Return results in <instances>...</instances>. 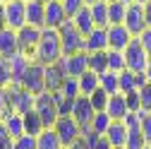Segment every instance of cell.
<instances>
[{"mask_svg":"<svg viewBox=\"0 0 151 149\" xmlns=\"http://www.w3.org/2000/svg\"><path fill=\"white\" fill-rule=\"evenodd\" d=\"M125 96H127V106H129V111H142L139 91H129V94H125Z\"/></svg>","mask_w":151,"mask_h":149,"instance_id":"obj_40","label":"cell"},{"mask_svg":"<svg viewBox=\"0 0 151 149\" xmlns=\"http://www.w3.org/2000/svg\"><path fill=\"white\" fill-rule=\"evenodd\" d=\"M14 53H19V39H17V31L5 27L0 29V55L3 58H12Z\"/></svg>","mask_w":151,"mask_h":149,"instance_id":"obj_17","label":"cell"},{"mask_svg":"<svg viewBox=\"0 0 151 149\" xmlns=\"http://www.w3.org/2000/svg\"><path fill=\"white\" fill-rule=\"evenodd\" d=\"M14 80H12V63L10 58H3L0 55V87H10Z\"/></svg>","mask_w":151,"mask_h":149,"instance_id":"obj_32","label":"cell"},{"mask_svg":"<svg viewBox=\"0 0 151 149\" xmlns=\"http://www.w3.org/2000/svg\"><path fill=\"white\" fill-rule=\"evenodd\" d=\"M134 36L129 34L125 24H110L108 27V48L110 51H125Z\"/></svg>","mask_w":151,"mask_h":149,"instance_id":"obj_13","label":"cell"},{"mask_svg":"<svg viewBox=\"0 0 151 149\" xmlns=\"http://www.w3.org/2000/svg\"><path fill=\"white\" fill-rule=\"evenodd\" d=\"M122 24L129 29L132 36H139L144 29H149V27H146L144 5H142V3H132V5H127V14H125V22H122Z\"/></svg>","mask_w":151,"mask_h":149,"instance_id":"obj_9","label":"cell"},{"mask_svg":"<svg viewBox=\"0 0 151 149\" xmlns=\"http://www.w3.org/2000/svg\"><path fill=\"white\" fill-rule=\"evenodd\" d=\"M139 91V101H142V111H146V113H151V82H146Z\"/></svg>","mask_w":151,"mask_h":149,"instance_id":"obj_36","label":"cell"},{"mask_svg":"<svg viewBox=\"0 0 151 149\" xmlns=\"http://www.w3.org/2000/svg\"><path fill=\"white\" fill-rule=\"evenodd\" d=\"M89 70H93L96 74H103L108 70V51L89 53Z\"/></svg>","mask_w":151,"mask_h":149,"instance_id":"obj_29","label":"cell"},{"mask_svg":"<svg viewBox=\"0 0 151 149\" xmlns=\"http://www.w3.org/2000/svg\"><path fill=\"white\" fill-rule=\"evenodd\" d=\"M67 22L63 0H48L46 3V29H60Z\"/></svg>","mask_w":151,"mask_h":149,"instance_id":"obj_14","label":"cell"},{"mask_svg":"<svg viewBox=\"0 0 151 149\" xmlns=\"http://www.w3.org/2000/svg\"><path fill=\"white\" fill-rule=\"evenodd\" d=\"M63 55L65 53H63V41H60L58 29H43L41 41H39L36 53H34V60L41 65H53V63H60Z\"/></svg>","mask_w":151,"mask_h":149,"instance_id":"obj_1","label":"cell"},{"mask_svg":"<svg viewBox=\"0 0 151 149\" xmlns=\"http://www.w3.org/2000/svg\"><path fill=\"white\" fill-rule=\"evenodd\" d=\"M34 111L41 116V120H43L46 127H53L55 123H58V118H60L58 101H55V94H50V91H43V94L36 96V106H34Z\"/></svg>","mask_w":151,"mask_h":149,"instance_id":"obj_3","label":"cell"},{"mask_svg":"<svg viewBox=\"0 0 151 149\" xmlns=\"http://www.w3.org/2000/svg\"><path fill=\"white\" fill-rule=\"evenodd\" d=\"M137 39L142 41V46H144V51L149 53V58H151V29H144L139 36H137Z\"/></svg>","mask_w":151,"mask_h":149,"instance_id":"obj_42","label":"cell"},{"mask_svg":"<svg viewBox=\"0 0 151 149\" xmlns=\"http://www.w3.org/2000/svg\"><path fill=\"white\" fill-rule=\"evenodd\" d=\"M125 60H127V70H132V72H146L149 53L144 51V46H142V41L137 39V36L125 48Z\"/></svg>","mask_w":151,"mask_h":149,"instance_id":"obj_5","label":"cell"},{"mask_svg":"<svg viewBox=\"0 0 151 149\" xmlns=\"http://www.w3.org/2000/svg\"><path fill=\"white\" fill-rule=\"evenodd\" d=\"M144 14H146V27L151 29V0H149V3L144 5Z\"/></svg>","mask_w":151,"mask_h":149,"instance_id":"obj_44","label":"cell"},{"mask_svg":"<svg viewBox=\"0 0 151 149\" xmlns=\"http://www.w3.org/2000/svg\"><path fill=\"white\" fill-rule=\"evenodd\" d=\"M101 89H106V94H108V96L120 94V72L106 70V72L101 74Z\"/></svg>","mask_w":151,"mask_h":149,"instance_id":"obj_25","label":"cell"},{"mask_svg":"<svg viewBox=\"0 0 151 149\" xmlns=\"http://www.w3.org/2000/svg\"><path fill=\"white\" fill-rule=\"evenodd\" d=\"M125 14H127V5L122 0H113L108 3V22L110 24H122L125 22Z\"/></svg>","mask_w":151,"mask_h":149,"instance_id":"obj_28","label":"cell"},{"mask_svg":"<svg viewBox=\"0 0 151 149\" xmlns=\"http://www.w3.org/2000/svg\"><path fill=\"white\" fill-rule=\"evenodd\" d=\"M7 22H5V0H0V29H5Z\"/></svg>","mask_w":151,"mask_h":149,"instance_id":"obj_43","label":"cell"},{"mask_svg":"<svg viewBox=\"0 0 151 149\" xmlns=\"http://www.w3.org/2000/svg\"><path fill=\"white\" fill-rule=\"evenodd\" d=\"M53 130L58 132V137H60L63 147H70V144H74V142L82 137V125L74 120L72 116H60V118H58V123L53 125Z\"/></svg>","mask_w":151,"mask_h":149,"instance_id":"obj_6","label":"cell"},{"mask_svg":"<svg viewBox=\"0 0 151 149\" xmlns=\"http://www.w3.org/2000/svg\"><path fill=\"white\" fill-rule=\"evenodd\" d=\"M134 3H142V5H146V3H149V0H134Z\"/></svg>","mask_w":151,"mask_h":149,"instance_id":"obj_51","label":"cell"},{"mask_svg":"<svg viewBox=\"0 0 151 149\" xmlns=\"http://www.w3.org/2000/svg\"><path fill=\"white\" fill-rule=\"evenodd\" d=\"M67 80V72L60 63H53V65H46V91L55 94V91H60L63 84Z\"/></svg>","mask_w":151,"mask_h":149,"instance_id":"obj_15","label":"cell"},{"mask_svg":"<svg viewBox=\"0 0 151 149\" xmlns=\"http://www.w3.org/2000/svg\"><path fill=\"white\" fill-rule=\"evenodd\" d=\"M3 118H5V113H3V111H0V125H3Z\"/></svg>","mask_w":151,"mask_h":149,"instance_id":"obj_49","label":"cell"},{"mask_svg":"<svg viewBox=\"0 0 151 149\" xmlns=\"http://www.w3.org/2000/svg\"><path fill=\"white\" fill-rule=\"evenodd\" d=\"M36 149H65L58 132L53 127H46L41 135H36Z\"/></svg>","mask_w":151,"mask_h":149,"instance_id":"obj_23","label":"cell"},{"mask_svg":"<svg viewBox=\"0 0 151 149\" xmlns=\"http://www.w3.org/2000/svg\"><path fill=\"white\" fill-rule=\"evenodd\" d=\"M96 149H115V147H113L106 137H101V140H99V144H96Z\"/></svg>","mask_w":151,"mask_h":149,"instance_id":"obj_45","label":"cell"},{"mask_svg":"<svg viewBox=\"0 0 151 149\" xmlns=\"http://www.w3.org/2000/svg\"><path fill=\"white\" fill-rule=\"evenodd\" d=\"M63 7H65V14H67V20H72L77 12H82L86 7L84 0H63Z\"/></svg>","mask_w":151,"mask_h":149,"instance_id":"obj_35","label":"cell"},{"mask_svg":"<svg viewBox=\"0 0 151 149\" xmlns=\"http://www.w3.org/2000/svg\"><path fill=\"white\" fill-rule=\"evenodd\" d=\"M0 149H14V137L0 125Z\"/></svg>","mask_w":151,"mask_h":149,"instance_id":"obj_39","label":"cell"},{"mask_svg":"<svg viewBox=\"0 0 151 149\" xmlns=\"http://www.w3.org/2000/svg\"><path fill=\"white\" fill-rule=\"evenodd\" d=\"M149 147H151V142H149Z\"/></svg>","mask_w":151,"mask_h":149,"instance_id":"obj_55","label":"cell"},{"mask_svg":"<svg viewBox=\"0 0 151 149\" xmlns=\"http://www.w3.org/2000/svg\"><path fill=\"white\" fill-rule=\"evenodd\" d=\"M108 70H113V72H122V70H127L125 51H110V48H108Z\"/></svg>","mask_w":151,"mask_h":149,"instance_id":"obj_30","label":"cell"},{"mask_svg":"<svg viewBox=\"0 0 151 149\" xmlns=\"http://www.w3.org/2000/svg\"><path fill=\"white\" fill-rule=\"evenodd\" d=\"M146 147V140L142 135V130H129L127 132V142H125V149H144Z\"/></svg>","mask_w":151,"mask_h":149,"instance_id":"obj_33","label":"cell"},{"mask_svg":"<svg viewBox=\"0 0 151 149\" xmlns=\"http://www.w3.org/2000/svg\"><path fill=\"white\" fill-rule=\"evenodd\" d=\"M58 34H60V41H63V53L65 55H74V53H82V51H86V36L72 24V20H67L60 29H58Z\"/></svg>","mask_w":151,"mask_h":149,"instance_id":"obj_2","label":"cell"},{"mask_svg":"<svg viewBox=\"0 0 151 149\" xmlns=\"http://www.w3.org/2000/svg\"><path fill=\"white\" fill-rule=\"evenodd\" d=\"M41 3H48V0H41Z\"/></svg>","mask_w":151,"mask_h":149,"instance_id":"obj_53","label":"cell"},{"mask_svg":"<svg viewBox=\"0 0 151 149\" xmlns=\"http://www.w3.org/2000/svg\"><path fill=\"white\" fill-rule=\"evenodd\" d=\"M86 5H96V3H101V0H84Z\"/></svg>","mask_w":151,"mask_h":149,"instance_id":"obj_48","label":"cell"},{"mask_svg":"<svg viewBox=\"0 0 151 149\" xmlns=\"http://www.w3.org/2000/svg\"><path fill=\"white\" fill-rule=\"evenodd\" d=\"M110 125H113V118L106 113V111H99V113L93 116V120H91V130L99 132V135H106Z\"/></svg>","mask_w":151,"mask_h":149,"instance_id":"obj_31","label":"cell"},{"mask_svg":"<svg viewBox=\"0 0 151 149\" xmlns=\"http://www.w3.org/2000/svg\"><path fill=\"white\" fill-rule=\"evenodd\" d=\"M122 149H125V147H122Z\"/></svg>","mask_w":151,"mask_h":149,"instance_id":"obj_57","label":"cell"},{"mask_svg":"<svg viewBox=\"0 0 151 149\" xmlns=\"http://www.w3.org/2000/svg\"><path fill=\"white\" fill-rule=\"evenodd\" d=\"M41 31H43V29H36V27H29V24L17 31V39H19V51L27 53L31 60H34L36 46H39V41H41Z\"/></svg>","mask_w":151,"mask_h":149,"instance_id":"obj_10","label":"cell"},{"mask_svg":"<svg viewBox=\"0 0 151 149\" xmlns=\"http://www.w3.org/2000/svg\"><path fill=\"white\" fill-rule=\"evenodd\" d=\"M127 132H129V130H127V125H125L122 120H113V125L108 127V132H106L103 137L115 147V149H122L125 142H127Z\"/></svg>","mask_w":151,"mask_h":149,"instance_id":"obj_19","label":"cell"},{"mask_svg":"<svg viewBox=\"0 0 151 149\" xmlns=\"http://www.w3.org/2000/svg\"><path fill=\"white\" fill-rule=\"evenodd\" d=\"M60 65L65 67L67 77H82L89 70V53L82 51V53H74V55H63Z\"/></svg>","mask_w":151,"mask_h":149,"instance_id":"obj_11","label":"cell"},{"mask_svg":"<svg viewBox=\"0 0 151 149\" xmlns=\"http://www.w3.org/2000/svg\"><path fill=\"white\" fill-rule=\"evenodd\" d=\"M10 111H17V113H29V111H34L36 106V96L31 94V91H27L22 84H10Z\"/></svg>","mask_w":151,"mask_h":149,"instance_id":"obj_4","label":"cell"},{"mask_svg":"<svg viewBox=\"0 0 151 149\" xmlns=\"http://www.w3.org/2000/svg\"><path fill=\"white\" fill-rule=\"evenodd\" d=\"M70 116L77 120L82 127H89L91 120H93V116H96V108H93V103H91L89 96H77V101H74Z\"/></svg>","mask_w":151,"mask_h":149,"instance_id":"obj_12","label":"cell"},{"mask_svg":"<svg viewBox=\"0 0 151 149\" xmlns=\"http://www.w3.org/2000/svg\"><path fill=\"white\" fill-rule=\"evenodd\" d=\"M14 149H36V135H22L14 140Z\"/></svg>","mask_w":151,"mask_h":149,"instance_id":"obj_37","label":"cell"},{"mask_svg":"<svg viewBox=\"0 0 151 149\" xmlns=\"http://www.w3.org/2000/svg\"><path fill=\"white\" fill-rule=\"evenodd\" d=\"M67 149H89V147H86V144H84V140H82V137H79V140H77V142H74V144H70V147H67Z\"/></svg>","mask_w":151,"mask_h":149,"instance_id":"obj_46","label":"cell"},{"mask_svg":"<svg viewBox=\"0 0 151 149\" xmlns=\"http://www.w3.org/2000/svg\"><path fill=\"white\" fill-rule=\"evenodd\" d=\"M89 10H91V17H93V24L96 27H101V29L110 27V22H108V3L106 0H101L96 5H89Z\"/></svg>","mask_w":151,"mask_h":149,"instance_id":"obj_26","label":"cell"},{"mask_svg":"<svg viewBox=\"0 0 151 149\" xmlns=\"http://www.w3.org/2000/svg\"><path fill=\"white\" fill-rule=\"evenodd\" d=\"M106 113L113 118V120H125V116L129 113V106H127V96L125 94H115L108 99V106H106Z\"/></svg>","mask_w":151,"mask_h":149,"instance_id":"obj_18","label":"cell"},{"mask_svg":"<svg viewBox=\"0 0 151 149\" xmlns=\"http://www.w3.org/2000/svg\"><path fill=\"white\" fill-rule=\"evenodd\" d=\"M0 111H10V89L7 87H0Z\"/></svg>","mask_w":151,"mask_h":149,"instance_id":"obj_41","label":"cell"},{"mask_svg":"<svg viewBox=\"0 0 151 149\" xmlns=\"http://www.w3.org/2000/svg\"><path fill=\"white\" fill-rule=\"evenodd\" d=\"M89 99H91L93 108H96V113H99V111H106V106H108V99H110V96L106 94V89H101V87H99V89L93 91V94H91Z\"/></svg>","mask_w":151,"mask_h":149,"instance_id":"obj_34","label":"cell"},{"mask_svg":"<svg viewBox=\"0 0 151 149\" xmlns=\"http://www.w3.org/2000/svg\"><path fill=\"white\" fill-rule=\"evenodd\" d=\"M139 116H142V135L146 140V144L151 142V113H146V111H139Z\"/></svg>","mask_w":151,"mask_h":149,"instance_id":"obj_38","label":"cell"},{"mask_svg":"<svg viewBox=\"0 0 151 149\" xmlns=\"http://www.w3.org/2000/svg\"><path fill=\"white\" fill-rule=\"evenodd\" d=\"M65 149H67V147H65Z\"/></svg>","mask_w":151,"mask_h":149,"instance_id":"obj_58","label":"cell"},{"mask_svg":"<svg viewBox=\"0 0 151 149\" xmlns=\"http://www.w3.org/2000/svg\"><path fill=\"white\" fill-rule=\"evenodd\" d=\"M122 3H125V5H132V3H134V0H122Z\"/></svg>","mask_w":151,"mask_h":149,"instance_id":"obj_50","label":"cell"},{"mask_svg":"<svg viewBox=\"0 0 151 149\" xmlns=\"http://www.w3.org/2000/svg\"><path fill=\"white\" fill-rule=\"evenodd\" d=\"M3 127L17 140L24 135V116L17 113V111H5V118H3Z\"/></svg>","mask_w":151,"mask_h":149,"instance_id":"obj_20","label":"cell"},{"mask_svg":"<svg viewBox=\"0 0 151 149\" xmlns=\"http://www.w3.org/2000/svg\"><path fill=\"white\" fill-rule=\"evenodd\" d=\"M27 24L36 29H46V3L27 0Z\"/></svg>","mask_w":151,"mask_h":149,"instance_id":"obj_16","label":"cell"},{"mask_svg":"<svg viewBox=\"0 0 151 149\" xmlns=\"http://www.w3.org/2000/svg\"><path fill=\"white\" fill-rule=\"evenodd\" d=\"M5 22L14 31L27 27V0H7L5 3Z\"/></svg>","mask_w":151,"mask_h":149,"instance_id":"obj_8","label":"cell"},{"mask_svg":"<svg viewBox=\"0 0 151 149\" xmlns=\"http://www.w3.org/2000/svg\"><path fill=\"white\" fill-rule=\"evenodd\" d=\"M46 130L41 116L36 113V111H29V113H24V132L27 135H41Z\"/></svg>","mask_w":151,"mask_h":149,"instance_id":"obj_27","label":"cell"},{"mask_svg":"<svg viewBox=\"0 0 151 149\" xmlns=\"http://www.w3.org/2000/svg\"><path fill=\"white\" fill-rule=\"evenodd\" d=\"M144 149H151V147H149V144H146V147H144Z\"/></svg>","mask_w":151,"mask_h":149,"instance_id":"obj_52","label":"cell"},{"mask_svg":"<svg viewBox=\"0 0 151 149\" xmlns=\"http://www.w3.org/2000/svg\"><path fill=\"white\" fill-rule=\"evenodd\" d=\"M72 24L77 27V29H79L84 36H89L93 29H96V24H93V17H91V10H89V5H86L82 12H77V14L72 17Z\"/></svg>","mask_w":151,"mask_h":149,"instance_id":"obj_24","label":"cell"},{"mask_svg":"<svg viewBox=\"0 0 151 149\" xmlns=\"http://www.w3.org/2000/svg\"><path fill=\"white\" fill-rule=\"evenodd\" d=\"M5 3H7V0H5Z\"/></svg>","mask_w":151,"mask_h":149,"instance_id":"obj_56","label":"cell"},{"mask_svg":"<svg viewBox=\"0 0 151 149\" xmlns=\"http://www.w3.org/2000/svg\"><path fill=\"white\" fill-rule=\"evenodd\" d=\"M144 74H146V80L151 82V58H149V65H146V72H144Z\"/></svg>","mask_w":151,"mask_h":149,"instance_id":"obj_47","label":"cell"},{"mask_svg":"<svg viewBox=\"0 0 151 149\" xmlns=\"http://www.w3.org/2000/svg\"><path fill=\"white\" fill-rule=\"evenodd\" d=\"M106 3H113V0H106Z\"/></svg>","mask_w":151,"mask_h":149,"instance_id":"obj_54","label":"cell"},{"mask_svg":"<svg viewBox=\"0 0 151 149\" xmlns=\"http://www.w3.org/2000/svg\"><path fill=\"white\" fill-rule=\"evenodd\" d=\"M96 51H108V29L96 27L86 36V53H96Z\"/></svg>","mask_w":151,"mask_h":149,"instance_id":"obj_21","label":"cell"},{"mask_svg":"<svg viewBox=\"0 0 151 149\" xmlns=\"http://www.w3.org/2000/svg\"><path fill=\"white\" fill-rule=\"evenodd\" d=\"M22 87L27 91H31L34 96L43 94V91H46V65H41V63L34 60L29 65L27 74H24V80H22Z\"/></svg>","mask_w":151,"mask_h":149,"instance_id":"obj_7","label":"cell"},{"mask_svg":"<svg viewBox=\"0 0 151 149\" xmlns=\"http://www.w3.org/2000/svg\"><path fill=\"white\" fill-rule=\"evenodd\" d=\"M77 82H79V91H82V96H91L93 91L101 87V74H96L93 70H86L82 77H77Z\"/></svg>","mask_w":151,"mask_h":149,"instance_id":"obj_22","label":"cell"}]
</instances>
